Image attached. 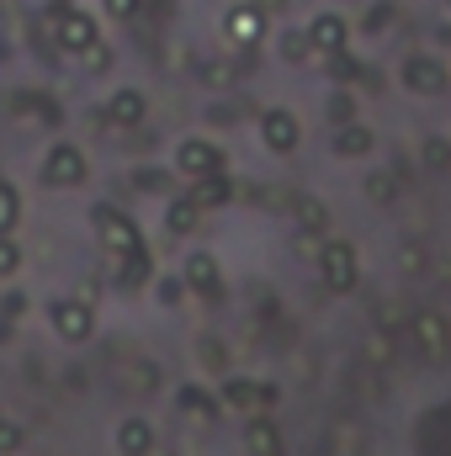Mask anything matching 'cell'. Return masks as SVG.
Returning <instances> with one entry per match:
<instances>
[{
  "mask_svg": "<svg viewBox=\"0 0 451 456\" xmlns=\"http://www.w3.org/2000/svg\"><path fill=\"white\" fill-rule=\"evenodd\" d=\"M319 276H324V287L330 292H356V281H361V255H356V244L350 239H330V244H319Z\"/></svg>",
  "mask_w": 451,
  "mask_h": 456,
  "instance_id": "1",
  "label": "cell"
},
{
  "mask_svg": "<svg viewBox=\"0 0 451 456\" xmlns=\"http://www.w3.org/2000/svg\"><path fill=\"white\" fill-rule=\"evenodd\" d=\"M86 175H91V165H86L80 143H53V149L43 154V186L70 191V186H86Z\"/></svg>",
  "mask_w": 451,
  "mask_h": 456,
  "instance_id": "2",
  "label": "cell"
},
{
  "mask_svg": "<svg viewBox=\"0 0 451 456\" xmlns=\"http://www.w3.org/2000/svg\"><path fill=\"white\" fill-rule=\"evenodd\" d=\"M91 224H96V239H102V249L107 255H127V249H138L144 244V233H138V224L127 218V213H117V208H96L91 213Z\"/></svg>",
  "mask_w": 451,
  "mask_h": 456,
  "instance_id": "3",
  "label": "cell"
},
{
  "mask_svg": "<svg viewBox=\"0 0 451 456\" xmlns=\"http://www.w3.org/2000/svg\"><path fill=\"white\" fill-rule=\"evenodd\" d=\"M53 335L70 340V345H86L96 335V308L86 297H59L53 303Z\"/></svg>",
  "mask_w": 451,
  "mask_h": 456,
  "instance_id": "4",
  "label": "cell"
},
{
  "mask_svg": "<svg viewBox=\"0 0 451 456\" xmlns=\"http://www.w3.org/2000/svg\"><path fill=\"white\" fill-rule=\"evenodd\" d=\"M260 143H266L271 154H298L303 122L287 112V107H271V112H260Z\"/></svg>",
  "mask_w": 451,
  "mask_h": 456,
  "instance_id": "5",
  "label": "cell"
},
{
  "mask_svg": "<svg viewBox=\"0 0 451 456\" xmlns=\"http://www.w3.org/2000/svg\"><path fill=\"white\" fill-rule=\"evenodd\" d=\"M404 86H409L414 96H441L451 86V75L436 53H409V59H404Z\"/></svg>",
  "mask_w": 451,
  "mask_h": 456,
  "instance_id": "6",
  "label": "cell"
},
{
  "mask_svg": "<svg viewBox=\"0 0 451 456\" xmlns=\"http://www.w3.org/2000/svg\"><path fill=\"white\" fill-rule=\"evenodd\" d=\"M176 170L181 175H213V170H224V149L213 143V138H181L176 143Z\"/></svg>",
  "mask_w": 451,
  "mask_h": 456,
  "instance_id": "7",
  "label": "cell"
},
{
  "mask_svg": "<svg viewBox=\"0 0 451 456\" xmlns=\"http://www.w3.org/2000/svg\"><path fill=\"white\" fill-rule=\"evenodd\" d=\"M409 335H414V345H420V355L436 361V366L451 355V330H447L441 314H414V319H409Z\"/></svg>",
  "mask_w": 451,
  "mask_h": 456,
  "instance_id": "8",
  "label": "cell"
},
{
  "mask_svg": "<svg viewBox=\"0 0 451 456\" xmlns=\"http://www.w3.org/2000/svg\"><path fill=\"white\" fill-rule=\"evenodd\" d=\"M53 37H59L64 53H80V48H91V43L102 37V21H96L91 11H64L59 27H53Z\"/></svg>",
  "mask_w": 451,
  "mask_h": 456,
  "instance_id": "9",
  "label": "cell"
},
{
  "mask_svg": "<svg viewBox=\"0 0 451 456\" xmlns=\"http://www.w3.org/2000/svg\"><path fill=\"white\" fill-rule=\"evenodd\" d=\"M181 281H186V292H197V297H218V287H224V271H218V260H213L208 249H197V255H186V265H181Z\"/></svg>",
  "mask_w": 451,
  "mask_h": 456,
  "instance_id": "10",
  "label": "cell"
},
{
  "mask_svg": "<svg viewBox=\"0 0 451 456\" xmlns=\"http://www.w3.org/2000/svg\"><path fill=\"white\" fill-rule=\"evenodd\" d=\"M224 32L234 48H255L260 37H266V11L260 5H234L224 16Z\"/></svg>",
  "mask_w": 451,
  "mask_h": 456,
  "instance_id": "11",
  "label": "cell"
},
{
  "mask_svg": "<svg viewBox=\"0 0 451 456\" xmlns=\"http://www.w3.org/2000/svg\"><path fill=\"white\" fill-rule=\"evenodd\" d=\"M303 32H308L314 53H335V48H345V37H350V21L340 11H319V16H308Z\"/></svg>",
  "mask_w": 451,
  "mask_h": 456,
  "instance_id": "12",
  "label": "cell"
},
{
  "mask_svg": "<svg viewBox=\"0 0 451 456\" xmlns=\"http://www.w3.org/2000/svg\"><path fill=\"white\" fill-rule=\"evenodd\" d=\"M144 117H149V96H144V91L122 86V91L107 96V122H112V127H138Z\"/></svg>",
  "mask_w": 451,
  "mask_h": 456,
  "instance_id": "13",
  "label": "cell"
},
{
  "mask_svg": "<svg viewBox=\"0 0 451 456\" xmlns=\"http://www.w3.org/2000/svg\"><path fill=\"white\" fill-rule=\"evenodd\" d=\"M117 456H154V425L149 419H122L117 425Z\"/></svg>",
  "mask_w": 451,
  "mask_h": 456,
  "instance_id": "14",
  "label": "cell"
},
{
  "mask_svg": "<svg viewBox=\"0 0 451 456\" xmlns=\"http://www.w3.org/2000/svg\"><path fill=\"white\" fill-rule=\"evenodd\" d=\"M372 143H377V133L366 127V122H340L335 127V154L340 159H361V154H372Z\"/></svg>",
  "mask_w": 451,
  "mask_h": 456,
  "instance_id": "15",
  "label": "cell"
},
{
  "mask_svg": "<svg viewBox=\"0 0 451 456\" xmlns=\"http://www.w3.org/2000/svg\"><path fill=\"white\" fill-rule=\"evenodd\" d=\"M117 260V287H144L149 276H154V255L138 244V249H127V255H112Z\"/></svg>",
  "mask_w": 451,
  "mask_h": 456,
  "instance_id": "16",
  "label": "cell"
},
{
  "mask_svg": "<svg viewBox=\"0 0 451 456\" xmlns=\"http://www.w3.org/2000/svg\"><path fill=\"white\" fill-rule=\"evenodd\" d=\"M228 197H234V181H228L224 170H213V175H197V186H192V202L208 213V208H224Z\"/></svg>",
  "mask_w": 451,
  "mask_h": 456,
  "instance_id": "17",
  "label": "cell"
},
{
  "mask_svg": "<svg viewBox=\"0 0 451 456\" xmlns=\"http://www.w3.org/2000/svg\"><path fill=\"white\" fill-rule=\"evenodd\" d=\"M176 409H181V414H192V419H218V409H224V403H218V398H213L208 387L186 382V387L176 393Z\"/></svg>",
  "mask_w": 451,
  "mask_h": 456,
  "instance_id": "18",
  "label": "cell"
},
{
  "mask_svg": "<svg viewBox=\"0 0 451 456\" xmlns=\"http://www.w3.org/2000/svg\"><path fill=\"white\" fill-rule=\"evenodd\" d=\"M292 213H298V228H303V239H319V233L330 228V208H324L319 197H298V202H292Z\"/></svg>",
  "mask_w": 451,
  "mask_h": 456,
  "instance_id": "19",
  "label": "cell"
},
{
  "mask_svg": "<svg viewBox=\"0 0 451 456\" xmlns=\"http://www.w3.org/2000/svg\"><path fill=\"white\" fill-rule=\"evenodd\" d=\"M244 446H250V456H282V430L271 419H255L244 430Z\"/></svg>",
  "mask_w": 451,
  "mask_h": 456,
  "instance_id": "20",
  "label": "cell"
},
{
  "mask_svg": "<svg viewBox=\"0 0 451 456\" xmlns=\"http://www.w3.org/2000/svg\"><path fill=\"white\" fill-rule=\"evenodd\" d=\"M197 224H202V208H197L192 197H170V208H165V228H170V233H192Z\"/></svg>",
  "mask_w": 451,
  "mask_h": 456,
  "instance_id": "21",
  "label": "cell"
},
{
  "mask_svg": "<svg viewBox=\"0 0 451 456\" xmlns=\"http://www.w3.org/2000/svg\"><path fill=\"white\" fill-rule=\"evenodd\" d=\"M224 409H260V387L244 382V377H228L224 382Z\"/></svg>",
  "mask_w": 451,
  "mask_h": 456,
  "instance_id": "22",
  "label": "cell"
},
{
  "mask_svg": "<svg viewBox=\"0 0 451 456\" xmlns=\"http://www.w3.org/2000/svg\"><path fill=\"white\" fill-rule=\"evenodd\" d=\"M16 228H21V191L0 181V233H16Z\"/></svg>",
  "mask_w": 451,
  "mask_h": 456,
  "instance_id": "23",
  "label": "cell"
},
{
  "mask_svg": "<svg viewBox=\"0 0 451 456\" xmlns=\"http://www.w3.org/2000/svg\"><path fill=\"white\" fill-rule=\"evenodd\" d=\"M282 59H287V64H314L308 32H282Z\"/></svg>",
  "mask_w": 451,
  "mask_h": 456,
  "instance_id": "24",
  "label": "cell"
},
{
  "mask_svg": "<svg viewBox=\"0 0 451 456\" xmlns=\"http://www.w3.org/2000/svg\"><path fill=\"white\" fill-rule=\"evenodd\" d=\"M335 456H366L361 425H335Z\"/></svg>",
  "mask_w": 451,
  "mask_h": 456,
  "instance_id": "25",
  "label": "cell"
},
{
  "mask_svg": "<svg viewBox=\"0 0 451 456\" xmlns=\"http://www.w3.org/2000/svg\"><path fill=\"white\" fill-rule=\"evenodd\" d=\"M361 186H366V202H393V191H398V181H393L388 170H372Z\"/></svg>",
  "mask_w": 451,
  "mask_h": 456,
  "instance_id": "26",
  "label": "cell"
},
{
  "mask_svg": "<svg viewBox=\"0 0 451 456\" xmlns=\"http://www.w3.org/2000/svg\"><path fill=\"white\" fill-rule=\"evenodd\" d=\"M16 271H21V244L11 233H0V281H11Z\"/></svg>",
  "mask_w": 451,
  "mask_h": 456,
  "instance_id": "27",
  "label": "cell"
},
{
  "mask_svg": "<svg viewBox=\"0 0 451 456\" xmlns=\"http://www.w3.org/2000/svg\"><path fill=\"white\" fill-rule=\"evenodd\" d=\"M324 117H330V127L350 122V117H356V96H350V91H335V96H330V107H324Z\"/></svg>",
  "mask_w": 451,
  "mask_h": 456,
  "instance_id": "28",
  "label": "cell"
},
{
  "mask_svg": "<svg viewBox=\"0 0 451 456\" xmlns=\"http://www.w3.org/2000/svg\"><path fill=\"white\" fill-rule=\"evenodd\" d=\"M21 441H27V436H21V425L0 419V456H16V452H21Z\"/></svg>",
  "mask_w": 451,
  "mask_h": 456,
  "instance_id": "29",
  "label": "cell"
},
{
  "mask_svg": "<svg viewBox=\"0 0 451 456\" xmlns=\"http://www.w3.org/2000/svg\"><path fill=\"white\" fill-rule=\"evenodd\" d=\"M197 75H202L208 86H228V80H234V64H224V59H208V64H202Z\"/></svg>",
  "mask_w": 451,
  "mask_h": 456,
  "instance_id": "30",
  "label": "cell"
},
{
  "mask_svg": "<svg viewBox=\"0 0 451 456\" xmlns=\"http://www.w3.org/2000/svg\"><path fill=\"white\" fill-rule=\"evenodd\" d=\"M80 59H86V69H107V64H112V48H107V43L96 37L91 48H80Z\"/></svg>",
  "mask_w": 451,
  "mask_h": 456,
  "instance_id": "31",
  "label": "cell"
},
{
  "mask_svg": "<svg viewBox=\"0 0 451 456\" xmlns=\"http://www.w3.org/2000/svg\"><path fill=\"white\" fill-rule=\"evenodd\" d=\"M133 186H138V191H170V175H165V170H138Z\"/></svg>",
  "mask_w": 451,
  "mask_h": 456,
  "instance_id": "32",
  "label": "cell"
},
{
  "mask_svg": "<svg viewBox=\"0 0 451 456\" xmlns=\"http://www.w3.org/2000/svg\"><path fill=\"white\" fill-rule=\"evenodd\" d=\"M102 11H107V16H117V21H133V16L144 11V0H102Z\"/></svg>",
  "mask_w": 451,
  "mask_h": 456,
  "instance_id": "33",
  "label": "cell"
},
{
  "mask_svg": "<svg viewBox=\"0 0 451 456\" xmlns=\"http://www.w3.org/2000/svg\"><path fill=\"white\" fill-rule=\"evenodd\" d=\"M388 355H393V340H388V335H366V361H372V366H382Z\"/></svg>",
  "mask_w": 451,
  "mask_h": 456,
  "instance_id": "34",
  "label": "cell"
},
{
  "mask_svg": "<svg viewBox=\"0 0 451 456\" xmlns=\"http://www.w3.org/2000/svg\"><path fill=\"white\" fill-rule=\"evenodd\" d=\"M330 75H335V80H350V75H356V59H350L345 48H335V53H330Z\"/></svg>",
  "mask_w": 451,
  "mask_h": 456,
  "instance_id": "35",
  "label": "cell"
},
{
  "mask_svg": "<svg viewBox=\"0 0 451 456\" xmlns=\"http://www.w3.org/2000/svg\"><path fill=\"white\" fill-rule=\"evenodd\" d=\"M425 165H436V170H441V165H451L447 138H430V143H425Z\"/></svg>",
  "mask_w": 451,
  "mask_h": 456,
  "instance_id": "36",
  "label": "cell"
},
{
  "mask_svg": "<svg viewBox=\"0 0 451 456\" xmlns=\"http://www.w3.org/2000/svg\"><path fill=\"white\" fill-rule=\"evenodd\" d=\"M181 297H186V281H176V276H165V281H160V303L170 308V303H181Z\"/></svg>",
  "mask_w": 451,
  "mask_h": 456,
  "instance_id": "37",
  "label": "cell"
},
{
  "mask_svg": "<svg viewBox=\"0 0 451 456\" xmlns=\"http://www.w3.org/2000/svg\"><path fill=\"white\" fill-rule=\"evenodd\" d=\"M21 314H27V297H0V319L5 324H16Z\"/></svg>",
  "mask_w": 451,
  "mask_h": 456,
  "instance_id": "38",
  "label": "cell"
},
{
  "mask_svg": "<svg viewBox=\"0 0 451 456\" xmlns=\"http://www.w3.org/2000/svg\"><path fill=\"white\" fill-rule=\"evenodd\" d=\"M202 366H213V371L224 366V345L218 340H202Z\"/></svg>",
  "mask_w": 451,
  "mask_h": 456,
  "instance_id": "39",
  "label": "cell"
},
{
  "mask_svg": "<svg viewBox=\"0 0 451 456\" xmlns=\"http://www.w3.org/2000/svg\"><path fill=\"white\" fill-rule=\"evenodd\" d=\"M388 21H393V5H377V11H372V21H366V27H372V32H382V27H388Z\"/></svg>",
  "mask_w": 451,
  "mask_h": 456,
  "instance_id": "40",
  "label": "cell"
}]
</instances>
